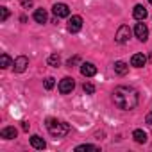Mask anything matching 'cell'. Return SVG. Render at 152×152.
<instances>
[{
	"label": "cell",
	"mask_w": 152,
	"mask_h": 152,
	"mask_svg": "<svg viewBox=\"0 0 152 152\" xmlns=\"http://www.w3.org/2000/svg\"><path fill=\"white\" fill-rule=\"evenodd\" d=\"M52 11H54V15H56L57 18H66V16H70V7H68L66 4H54Z\"/></svg>",
	"instance_id": "5b68a950"
},
{
	"label": "cell",
	"mask_w": 152,
	"mask_h": 152,
	"mask_svg": "<svg viewBox=\"0 0 152 152\" xmlns=\"http://www.w3.org/2000/svg\"><path fill=\"white\" fill-rule=\"evenodd\" d=\"M75 63H79V57H77V56H75V57H72V59H68V63H66V66H68V68H72V66H73Z\"/></svg>",
	"instance_id": "603a6c76"
},
{
	"label": "cell",
	"mask_w": 152,
	"mask_h": 152,
	"mask_svg": "<svg viewBox=\"0 0 152 152\" xmlns=\"http://www.w3.org/2000/svg\"><path fill=\"white\" fill-rule=\"evenodd\" d=\"M145 63H147V56H145V54H134V56L131 57V64L136 66V68L145 66Z\"/></svg>",
	"instance_id": "8fae6325"
},
{
	"label": "cell",
	"mask_w": 152,
	"mask_h": 152,
	"mask_svg": "<svg viewBox=\"0 0 152 152\" xmlns=\"http://www.w3.org/2000/svg\"><path fill=\"white\" fill-rule=\"evenodd\" d=\"M0 13H2V22H6L9 18V9L7 7H0Z\"/></svg>",
	"instance_id": "7402d4cb"
},
{
	"label": "cell",
	"mask_w": 152,
	"mask_h": 152,
	"mask_svg": "<svg viewBox=\"0 0 152 152\" xmlns=\"http://www.w3.org/2000/svg\"><path fill=\"white\" fill-rule=\"evenodd\" d=\"M83 90L88 93V95H93L95 93V86L91 84V83H84V86H83Z\"/></svg>",
	"instance_id": "ffe728a7"
},
{
	"label": "cell",
	"mask_w": 152,
	"mask_h": 152,
	"mask_svg": "<svg viewBox=\"0 0 152 152\" xmlns=\"http://www.w3.org/2000/svg\"><path fill=\"white\" fill-rule=\"evenodd\" d=\"M129 38H131V29H129V25H122L118 31H116V36H115V39H116V43H127L129 41Z\"/></svg>",
	"instance_id": "3957f363"
},
{
	"label": "cell",
	"mask_w": 152,
	"mask_h": 152,
	"mask_svg": "<svg viewBox=\"0 0 152 152\" xmlns=\"http://www.w3.org/2000/svg\"><path fill=\"white\" fill-rule=\"evenodd\" d=\"M75 150H77V152H83V150H99V147H95V145H79L77 148H75Z\"/></svg>",
	"instance_id": "d6986e66"
},
{
	"label": "cell",
	"mask_w": 152,
	"mask_h": 152,
	"mask_svg": "<svg viewBox=\"0 0 152 152\" xmlns=\"http://www.w3.org/2000/svg\"><path fill=\"white\" fill-rule=\"evenodd\" d=\"M47 129H48L50 134L56 136V138H63V136H66V134L70 132V125L64 124V122H57L56 118H48V120H47Z\"/></svg>",
	"instance_id": "7a4b0ae2"
},
{
	"label": "cell",
	"mask_w": 152,
	"mask_h": 152,
	"mask_svg": "<svg viewBox=\"0 0 152 152\" xmlns=\"http://www.w3.org/2000/svg\"><path fill=\"white\" fill-rule=\"evenodd\" d=\"M54 81H56L54 77H47V79H45V88H47V90H52V88H54V84H56Z\"/></svg>",
	"instance_id": "44dd1931"
},
{
	"label": "cell",
	"mask_w": 152,
	"mask_h": 152,
	"mask_svg": "<svg viewBox=\"0 0 152 152\" xmlns=\"http://www.w3.org/2000/svg\"><path fill=\"white\" fill-rule=\"evenodd\" d=\"M138 100H140L138 91L131 86H118L113 91V102L118 109H124V111L134 109L138 106Z\"/></svg>",
	"instance_id": "6da1fadb"
},
{
	"label": "cell",
	"mask_w": 152,
	"mask_h": 152,
	"mask_svg": "<svg viewBox=\"0 0 152 152\" xmlns=\"http://www.w3.org/2000/svg\"><path fill=\"white\" fill-rule=\"evenodd\" d=\"M31 145H32L34 148H38V150H43V148L47 147V143H45V140H43L41 136H38V134H34V136H31Z\"/></svg>",
	"instance_id": "7c38bea8"
},
{
	"label": "cell",
	"mask_w": 152,
	"mask_h": 152,
	"mask_svg": "<svg viewBox=\"0 0 152 152\" xmlns=\"http://www.w3.org/2000/svg\"><path fill=\"white\" fill-rule=\"evenodd\" d=\"M16 134H18V131L15 127H4L2 131H0V136H2L4 140H13V138H16Z\"/></svg>",
	"instance_id": "4fadbf2b"
},
{
	"label": "cell",
	"mask_w": 152,
	"mask_h": 152,
	"mask_svg": "<svg viewBox=\"0 0 152 152\" xmlns=\"http://www.w3.org/2000/svg\"><path fill=\"white\" fill-rule=\"evenodd\" d=\"M134 34H136V38H138L140 41H147V38H148V27H147L145 23H136Z\"/></svg>",
	"instance_id": "8992f818"
},
{
	"label": "cell",
	"mask_w": 152,
	"mask_h": 152,
	"mask_svg": "<svg viewBox=\"0 0 152 152\" xmlns=\"http://www.w3.org/2000/svg\"><path fill=\"white\" fill-rule=\"evenodd\" d=\"M115 72H116L118 75H125V73L129 72V66H127L124 61H116V63H115Z\"/></svg>",
	"instance_id": "9a60e30c"
},
{
	"label": "cell",
	"mask_w": 152,
	"mask_h": 152,
	"mask_svg": "<svg viewBox=\"0 0 152 152\" xmlns=\"http://www.w3.org/2000/svg\"><path fill=\"white\" fill-rule=\"evenodd\" d=\"M22 129H23V131H29V124H27V122H22Z\"/></svg>",
	"instance_id": "d4e9b609"
},
{
	"label": "cell",
	"mask_w": 152,
	"mask_h": 152,
	"mask_svg": "<svg viewBox=\"0 0 152 152\" xmlns=\"http://www.w3.org/2000/svg\"><path fill=\"white\" fill-rule=\"evenodd\" d=\"M0 64H2V68L6 70V68H9L11 64H15L13 61H11V57L7 56V54H2V57H0Z\"/></svg>",
	"instance_id": "ac0fdd59"
},
{
	"label": "cell",
	"mask_w": 152,
	"mask_h": 152,
	"mask_svg": "<svg viewBox=\"0 0 152 152\" xmlns=\"http://www.w3.org/2000/svg\"><path fill=\"white\" fill-rule=\"evenodd\" d=\"M32 4H34V2H32V0H22V6H23L25 9H29V7H32Z\"/></svg>",
	"instance_id": "cb8c5ba5"
},
{
	"label": "cell",
	"mask_w": 152,
	"mask_h": 152,
	"mask_svg": "<svg viewBox=\"0 0 152 152\" xmlns=\"http://www.w3.org/2000/svg\"><path fill=\"white\" fill-rule=\"evenodd\" d=\"M81 29H83V18H81V16H72V18L68 20V31H70L72 34L79 32Z\"/></svg>",
	"instance_id": "277c9868"
},
{
	"label": "cell",
	"mask_w": 152,
	"mask_h": 152,
	"mask_svg": "<svg viewBox=\"0 0 152 152\" xmlns=\"http://www.w3.org/2000/svg\"><path fill=\"white\" fill-rule=\"evenodd\" d=\"M132 16H134L138 22H143V20L147 18V9H145L141 4H138V6H134V9H132Z\"/></svg>",
	"instance_id": "30bf717a"
},
{
	"label": "cell",
	"mask_w": 152,
	"mask_h": 152,
	"mask_svg": "<svg viewBox=\"0 0 152 152\" xmlns=\"http://www.w3.org/2000/svg\"><path fill=\"white\" fill-rule=\"evenodd\" d=\"M47 11L45 9H36L34 11V20L38 22V23H47Z\"/></svg>",
	"instance_id": "5bb4252c"
},
{
	"label": "cell",
	"mask_w": 152,
	"mask_h": 152,
	"mask_svg": "<svg viewBox=\"0 0 152 152\" xmlns=\"http://www.w3.org/2000/svg\"><path fill=\"white\" fill-rule=\"evenodd\" d=\"M148 2H150V4H152V0H148Z\"/></svg>",
	"instance_id": "484cf974"
},
{
	"label": "cell",
	"mask_w": 152,
	"mask_h": 152,
	"mask_svg": "<svg viewBox=\"0 0 152 152\" xmlns=\"http://www.w3.org/2000/svg\"><path fill=\"white\" fill-rule=\"evenodd\" d=\"M132 138H134L136 143H147V134H145L141 129H136V131L132 132Z\"/></svg>",
	"instance_id": "2e32d148"
},
{
	"label": "cell",
	"mask_w": 152,
	"mask_h": 152,
	"mask_svg": "<svg viewBox=\"0 0 152 152\" xmlns=\"http://www.w3.org/2000/svg\"><path fill=\"white\" fill-rule=\"evenodd\" d=\"M81 73L84 75V77H93V75L97 73V66L93 63H83L81 64Z\"/></svg>",
	"instance_id": "9c48e42d"
},
{
	"label": "cell",
	"mask_w": 152,
	"mask_h": 152,
	"mask_svg": "<svg viewBox=\"0 0 152 152\" xmlns=\"http://www.w3.org/2000/svg\"><path fill=\"white\" fill-rule=\"evenodd\" d=\"M61 64V57L57 56V54H52V56H48V66H54V68H57Z\"/></svg>",
	"instance_id": "e0dca14e"
},
{
	"label": "cell",
	"mask_w": 152,
	"mask_h": 152,
	"mask_svg": "<svg viewBox=\"0 0 152 152\" xmlns=\"http://www.w3.org/2000/svg\"><path fill=\"white\" fill-rule=\"evenodd\" d=\"M27 66H29V59H27L25 56H18V57L15 59V72H16V73L25 72Z\"/></svg>",
	"instance_id": "ba28073f"
},
{
	"label": "cell",
	"mask_w": 152,
	"mask_h": 152,
	"mask_svg": "<svg viewBox=\"0 0 152 152\" xmlns=\"http://www.w3.org/2000/svg\"><path fill=\"white\" fill-rule=\"evenodd\" d=\"M73 88H75V83H73V79H72V77H64V79L59 83V91H61L63 95L70 93Z\"/></svg>",
	"instance_id": "52a82bcc"
}]
</instances>
